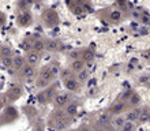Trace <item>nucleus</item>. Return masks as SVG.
<instances>
[{
	"label": "nucleus",
	"instance_id": "obj_32",
	"mask_svg": "<svg viewBox=\"0 0 150 131\" xmlns=\"http://www.w3.org/2000/svg\"><path fill=\"white\" fill-rule=\"evenodd\" d=\"M6 21H7V18H6V14L0 11V29H1L4 25H6Z\"/></svg>",
	"mask_w": 150,
	"mask_h": 131
},
{
	"label": "nucleus",
	"instance_id": "obj_31",
	"mask_svg": "<svg viewBox=\"0 0 150 131\" xmlns=\"http://www.w3.org/2000/svg\"><path fill=\"white\" fill-rule=\"evenodd\" d=\"M6 104H7V100H6V96H4V94H1V93H0V111H3L4 108L7 107Z\"/></svg>",
	"mask_w": 150,
	"mask_h": 131
},
{
	"label": "nucleus",
	"instance_id": "obj_16",
	"mask_svg": "<svg viewBox=\"0 0 150 131\" xmlns=\"http://www.w3.org/2000/svg\"><path fill=\"white\" fill-rule=\"evenodd\" d=\"M85 66H86V63H85L82 59H79V60H72L71 63H70V66H68V68H70L74 74H78V72L85 70Z\"/></svg>",
	"mask_w": 150,
	"mask_h": 131
},
{
	"label": "nucleus",
	"instance_id": "obj_10",
	"mask_svg": "<svg viewBox=\"0 0 150 131\" xmlns=\"http://www.w3.org/2000/svg\"><path fill=\"white\" fill-rule=\"evenodd\" d=\"M107 21L109 23H120L123 21V12L119 8H113L111 11H108Z\"/></svg>",
	"mask_w": 150,
	"mask_h": 131
},
{
	"label": "nucleus",
	"instance_id": "obj_15",
	"mask_svg": "<svg viewBox=\"0 0 150 131\" xmlns=\"http://www.w3.org/2000/svg\"><path fill=\"white\" fill-rule=\"evenodd\" d=\"M38 78H42V79L49 81L51 84H53V82H55V79H56V76L51 72V70L48 68V66H44V67L38 71Z\"/></svg>",
	"mask_w": 150,
	"mask_h": 131
},
{
	"label": "nucleus",
	"instance_id": "obj_33",
	"mask_svg": "<svg viewBox=\"0 0 150 131\" xmlns=\"http://www.w3.org/2000/svg\"><path fill=\"white\" fill-rule=\"evenodd\" d=\"M142 57L145 60H147V62H150V49H146V51L142 52Z\"/></svg>",
	"mask_w": 150,
	"mask_h": 131
},
{
	"label": "nucleus",
	"instance_id": "obj_18",
	"mask_svg": "<svg viewBox=\"0 0 150 131\" xmlns=\"http://www.w3.org/2000/svg\"><path fill=\"white\" fill-rule=\"evenodd\" d=\"M149 112H150V108H147V107H145V108H142V109H141V113H139L138 122H137L139 126L149 123Z\"/></svg>",
	"mask_w": 150,
	"mask_h": 131
},
{
	"label": "nucleus",
	"instance_id": "obj_20",
	"mask_svg": "<svg viewBox=\"0 0 150 131\" xmlns=\"http://www.w3.org/2000/svg\"><path fill=\"white\" fill-rule=\"evenodd\" d=\"M47 66H48V68L51 70V72L56 76V78H57V76L62 74V66L59 64V62L53 60V62H51V63H48Z\"/></svg>",
	"mask_w": 150,
	"mask_h": 131
},
{
	"label": "nucleus",
	"instance_id": "obj_3",
	"mask_svg": "<svg viewBox=\"0 0 150 131\" xmlns=\"http://www.w3.org/2000/svg\"><path fill=\"white\" fill-rule=\"evenodd\" d=\"M22 94H23V87L21 86V85H11V86L7 89V91L4 93V96H6V100H7V104H12L14 101H16V100H19L21 97H22Z\"/></svg>",
	"mask_w": 150,
	"mask_h": 131
},
{
	"label": "nucleus",
	"instance_id": "obj_9",
	"mask_svg": "<svg viewBox=\"0 0 150 131\" xmlns=\"http://www.w3.org/2000/svg\"><path fill=\"white\" fill-rule=\"evenodd\" d=\"M26 64H28L26 63V57H25L23 55H14V57H12V68L11 70L15 72V74H18Z\"/></svg>",
	"mask_w": 150,
	"mask_h": 131
},
{
	"label": "nucleus",
	"instance_id": "obj_12",
	"mask_svg": "<svg viewBox=\"0 0 150 131\" xmlns=\"http://www.w3.org/2000/svg\"><path fill=\"white\" fill-rule=\"evenodd\" d=\"M141 109L142 108H134V109H128V111L124 113V119L126 122H130V123H137L139 118V113H141Z\"/></svg>",
	"mask_w": 150,
	"mask_h": 131
},
{
	"label": "nucleus",
	"instance_id": "obj_24",
	"mask_svg": "<svg viewBox=\"0 0 150 131\" xmlns=\"http://www.w3.org/2000/svg\"><path fill=\"white\" fill-rule=\"evenodd\" d=\"M75 76H76V79H78L79 84H85V82H86V81L89 79V71H87L86 68H85L83 71L78 72V74H76Z\"/></svg>",
	"mask_w": 150,
	"mask_h": 131
},
{
	"label": "nucleus",
	"instance_id": "obj_21",
	"mask_svg": "<svg viewBox=\"0 0 150 131\" xmlns=\"http://www.w3.org/2000/svg\"><path fill=\"white\" fill-rule=\"evenodd\" d=\"M33 51L37 53H42L45 51V40L41 38H34L33 40Z\"/></svg>",
	"mask_w": 150,
	"mask_h": 131
},
{
	"label": "nucleus",
	"instance_id": "obj_5",
	"mask_svg": "<svg viewBox=\"0 0 150 131\" xmlns=\"http://www.w3.org/2000/svg\"><path fill=\"white\" fill-rule=\"evenodd\" d=\"M70 103H71V94L68 91L67 93H64V91L63 93H57L55 96L53 101H52V104H53V107L56 109H64Z\"/></svg>",
	"mask_w": 150,
	"mask_h": 131
},
{
	"label": "nucleus",
	"instance_id": "obj_11",
	"mask_svg": "<svg viewBox=\"0 0 150 131\" xmlns=\"http://www.w3.org/2000/svg\"><path fill=\"white\" fill-rule=\"evenodd\" d=\"M25 57H26V63H28L29 66H33V67H36L37 64L41 62L42 53H37V52H34V51H30V52H26Z\"/></svg>",
	"mask_w": 150,
	"mask_h": 131
},
{
	"label": "nucleus",
	"instance_id": "obj_22",
	"mask_svg": "<svg viewBox=\"0 0 150 131\" xmlns=\"http://www.w3.org/2000/svg\"><path fill=\"white\" fill-rule=\"evenodd\" d=\"M94 51L91 49V48H86V49H83L82 52V60L85 63H90L94 60Z\"/></svg>",
	"mask_w": 150,
	"mask_h": 131
},
{
	"label": "nucleus",
	"instance_id": "obj_29",
	"mask_svg": "<svg viewBox=\"0 0 150 131\" xmlns=\"http://www.w3.org/2000/svg\"><path fill=\"white\" fill-rule=\"evenodd\" d=\"M119 131H135V123H130V122H126V124L123 126Z\"/></svg>",
	"mask_w": 150,
	"mask_h": 131
},
{
	"label": "nucleus",
	"instance_id": "obj_35",
	"mask_svg": "<svg viewBox=\"0 0 150 131\" xmlns=\"http://www.w3.org/2000/svg\"><path fill=\"white\" fill-rule=\"evenodd\" d=\"M147 87L150 89V79H149V82H147Z\"/></svg>",
	"mask_w": 150,
	"mask_h": 131
},
{
	"label": "nucleus",
	"instance_id": "obj_28",
	"mask_svg": "<svg viewBox=\"0 0 150 131\" xmlns=\"http://www.w3.org/2000/svg\"><path fill=\"white\" fill-rule=\"evenodd\" d=\"M82 52L83 49H76V51H72L71 53H70V59L72 60H79V59H82Z\"/></svg>",
	"mask_w": 150,
	"mask_h": 131
},
{
	"label": "nucleus",
	"instance_id": "obj_34",
	"mask_svg": "<svg viewBox=\"0 0 150 131\" xmlns=\"http://www.w3.org/2000/svg\"><path fill=\"white\" fill-rule=\"evenodd\" d=\"M79 131H91V130L89 128V126H87V124H83L82 127L79 128Z\"/></svg>",
	"mask_w": 150,
	"mask_h": 131
},
{
	"label": "nucleus",
	"instance_id": "obj_6",
	"mask_svg": "<svg viewBox=\"0 0 150 131\" xmlns=\"http://www.w3.org/2000/svg\"><path fill=\"white\" fill-rule=\"evenodd\" d=\"M112 116H119V115H124L127 111H128V107H127V103L124 101H120V100H116L108 107L107 109Z\"/></svg>",
	"mask_w": 150,
	"mask_h": 131
},
{
	"label": "nucleus",
	"instance_id": "obj_1",
	"mask_svg": "<svg viewBox=\"0 0 150 131\" xmlns=\"http://www.w3.org/2000/svg\"><path fill=\"white\" fill-rule=\"evenodd\" d=\"M19 118V112L14 105H7L0 113V127L16 122Z\"/></svg>",
	"mask_w": 150,
	"mask_h": 131
},
{
	"label": "nucleus",
	"instance_id": "obj_13",
	"mask_svg": "<svg viewBox=\"0 0 150 131\" xmlns=\"http://www.w3.org/2000/svg\"><path fill=\"white\" fill-rule=\"evenodd\" d=\"M64 111V113L70 118V119H72V118H75L76 116V113H78V111H79V105H78V103H75V101H71V103L68 104L67 107L63 109Z\"/></svg>",
	"mask_w": 150,
	"mask_h": 131
},
{
	"label": "nucleus",
	"instance_id": "obj_19",
	"mask_svg": "<svg viewBox=\"0 0 150 131\" xmlns=\"http://www.w3.org/2000/svg\"><path fill=\"white\" fill-rule=\"evenodd\" d=\"M111 124L113 128H120L126 124V119H124V115H119V116H113L111 120Z\"/></svg>",
	"mask_w": 150,
	"mask_h": 131
},
{
	"label": "nucleus",
	"instance_id": "obj_27",
	"mask_svg": "<svg viewBox=\"0 0 150 131\" xmlns=\"http://www.w3.org/2000/svg\"><path fill=\"white\" fill-rule=\"evenodd\" d=\"M1 67L4 70H11L12 68V57H7V59H1Z\"/></svg>",
	"mask_w": 150,
	"mask_h": 131
},
{
	"label": "nucleus",
	"instance_id": "obj_23",
	"mask_svg": "<svg viewBox=\"0 0 150 131\" xmlns=\"http://www.w3.org/2000/svg\"><path fill=\"white\" fill-rule=\"evenodd\" d=\"M0 55L3 59H7V57H14V52H12L11 47H8V45H0Z\"/></svg>",
	"mask_w": 150,
	"mask_h": 131
},
{
	"label": "nucleus",
	"instance_id": "obj_26",
	"mask_svg": "<svg viewBox=\"0 0 150 131\" xmlns=\"http://www.w3.org/2000/svg\"><path fill=\"white\" fill-rule=\"evenodd\" d=\"M29 7H30V3H29V1H18V3H16V8H18L19 12L29 11Z\"/></svg>",
	"mask_w": 150,
	"mask_h": 131
},
{
	"label": "nucleus",
	"instance_id": "obj_4",
	"mask_svg": "<svg viewBox=\"0 0 150 131\" xmlns=\"http://www.w3.org/2000/svg\"><path fill=\"white\" fill-rule=\"evenodd\" d=\"M42 22L45 25V28H55L59 23V15L55 10L52 8H47L42 12Z\"/></svg>",
	"mask_w": 150,
	"mask_h": 131
},
{
	"label": "nucleus",
	"instance_id": "obj_8",
	"mask_svg": "<svg viewBox=\"0 0 150 131\" xmlns=\"http://www.w3.org/2000/svg\"><path fill=\"white\" fill-rule=\"evenodd\" d=\"M63 86L67 89L68 93H79L82 90V84H79L76 76L74 78H68V79H63Z\"/></svg>",
	"mask_w": 150,
	"mask_h": 131
},
{
	"label": "nucleus",
	"instance_id": "obj_14",
	"mask_svg": "<svg viewBox=\"0 0 150 131\" xmlns=\"http://www.w3.org/2000/svg\"><path fill=\"white\" fill-rule=\"evenodd\" d=\"M141 101H142L141 96H139L137 91H134V93L130 96L128 101H127V107H128V109H134V108H138L139 105H141Z\"/></svg>",
	"mask_w": 150,
	"mask_h": 131
},
{
	"label": "nucleus",
	"instance_id": "obj_17",
	"mask_svg": "<svg viewBox=\"0 0 150 131\" xmlns=\"http://www.w3.org/2000/svg\"><path fill=\"white\" fill-rule=\"evenodd\" d=\"M45 51H51V52L62 51V42L57 40H45Z\"/></svg>",
	"mask_w": 150,
	"mask_h": 131
},
{
	"label": "nucleus",
	"instance_id": "obj_2",
	"mask_svg": "<svg viewBox=\"0 0 150 131\" xmlns=\"http://www.w3.org/2000/svg\"><path fill=\"white\" fill-rule=\"evenodd\" d=\"M18 79L22 81V82H26V84H30L33 82L34 79H37V76H38V72H37L36 67H33V66H29L26 64L22 70H21L18 74Z\"/></svg>",
	"mask_w": 150,
	"mask_h": 131
},
{
	"label": "nucleus",
	"instance_id": "obj_7",
	"mask_svg": "<svg viewBox=\"0 0 150 131\" xmlns=\"http://www.w3.org/2000/svg\"><path fill=\"white\" fill-rule=\"evenodd\" d=\"M33 23V15L32 11H23V12H18L16 15V26L18 28H29Z\"/></svg>",
	"mask_w": 150,
	"mask_h": 131
},
{
	"label": "nucleus",
	"instance_id": "obj_30",
	"mask_svg": "<svg viewBox=\"0 0 150 131\" xmlns=\"http://www.w3.org/2000/svg\"><path fill=\"white\" fill-rule=\"evenodd\" d=\"M25 112H26L28 118L29 116H36L37 115V111L33 107H25Z\"/></svg>",
	"mask_w": 150,
	"mask_h": 131
},
{
	"label": "nucleus",
	"instance_id": "obj_25",
	"mask_svg": "<svg viewBox=\"0 0 150 131\" xmlns=\"http://www.w3.org/2000/svg\"><path fill=\"white\" fill-rule=\"evenodd\" d=\"M37 103L40 104V105H47V104H49V101H48L47 96H45V93H44V90H41L37 94Z\"/></svg>",
	"mask_w": 150,
	"mask_h": 131
}]
</instances>
